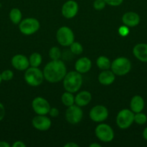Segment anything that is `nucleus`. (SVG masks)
<instances>
[{
	"instance_id": "f257e3e1",
	"label": "nucleus",
	"mask_w": 147,
	"mask_h": 147,
	"mask_svg": "<svg viewBox=\"0 0 147 147\" xmlns=\"http://www.w3.org/2000/svg\"><path fill=\"white\" fill-rule=\"evenodd\" d=\"M66 67L60 60H52L47 63L43 70L44 78L50 83H58L63 79L66 74Z\"/></svg>"
},
{
	"instance_id": "f03ea898",
	"label": "nucleus",
	"mask_w": 147,
	"mask_h": 147,
	"mask_svg": "<svg viewBox=\"0 0 147 147\" xmlns=\"http://www.w3.org/2000/svg\"><path fill=\"white\" fill-rule=\"evenodd\" d=\"M83 82L81 73L77 71H70L66 73L63 79V88L70 93H76L81 88Z\"/></svg>"
},
{
	"instance_id": "7ed1b4c3",
	"label": "nucleus",
	"mask_w": 147,
	"mask_h": 147,
	"mask_svg": "<svg viewBox=\"0 0 147 147\" xmlns=\"http://www.w3.org/2000/svg\"><path fill=\"white\" fill-rule=\"evenodd\" d=\"M24 77L26 83L33 87L40 86L44 80L43 72L35 67H28L24 73Z\"/></svg>"
},
{
	"instance_id": "20e7f679",
	"label": "nucleus",
	"mask_w": 147,
	"mask_h": 147,
	"mask_svg": "<svg viewBox=\"0 0 147 147\" xmlns=\"http://www.w3.org/2000/svg\"><path fill=\"white\" fill-rule=\"evenodd\" d=\"M110 67L115 75L120 76H125L131 70V63L126 57H118L112 61Z\"/></svg>"
},
{
	"instance_id": "39448f33",
	"label": "nucleus",
	"mask_w": 147,
	"mask_h": 147,
	"mask_svg": "<svg viewBox=\"0 0 147 147\" xmlns=\"http://www.w3.org/2000/svg\"><path fill=\"white\" fill-rule=\"evenodd\" d=\"M56 40L62 46H70L74 42V34L69 27H61L56 32Z\"/></svg>"
},
{
	"instance_id": "423d86ee",
	"label": "nucleus",
	"mask_w": 147,
	"mask_h": 147,
	"mask_svg": "<svg viewBox=\"0 0 147 147\" xmlns=\"http://www.w3.org/2000/svg\"><path fill=\"white\" fill-rule=\"evenodd\" d=\"M133 121L134 113L129 109H122L117 115L116 123L120 129H128Z\"/></svg>"
},
{
	"instance_id": "0eeeda50",
	"label": "nucleus",
	"mask_w": 147,
	"mask_h": 147,
	"mask_svg": "<svg viewBox=\"0 0 147 147\" xmlns=\"http://www.w3.org/2000/svg\"><path fill=\"white\" fill-rule=\"evenodd\" d=\"M19 29L22 34L30 35L40 29V22L35 18H27L22 20L19 24Z\"/></svg>"
},
{
	"instance_id": "6e6552de",
	"label": "nucleus",
	"mask_w": 147,
	"mask_h": 147,
	"mask_svg": "<svg viewBox=\"0 0 147 147\" xmlns=\"http://www.w3.org/2000/svg\"><path fill=\"white\" fill-rule=\"evenodd\" d=\"M95 135L103 142H110L114 139V131L112 128L108 124L101 123L95 129Z\"/></svg>"
},
{
	"instance_id": "1a4fd4ad",
	"label": "nucleus",
	"mask_w": 147,
	"mask_h": 147,
	"mask_svg": "<svg viewBox=\"0 0 147 147\" xmlns=\"http://www.w3.org/2000/svg\"><path fill=\"white\" fill-rule=\"evenodd\" d=\"M83 117V111L80 106L72 105L69 106L66 111V119L71 124H76L79 123Z\"/></svg>"
},
{
	"instance_id": "9d476101",
	"label": "nucleus",
	"mask_w": 147,
	"mask_h": 147,
	"mask_svg": "<svg viewBox=\"0 0 147 147\" xmlns=\"http://www.w3.org/2000/svg\"><path fill=\"white\" fill-rule=\"evenodd\" d=\"M32 107L37 115H46L50 111V105L46 99L37 97L32 102Z\"/></svg>"
},
{
	"instance_id": "9b49d317",
	"label": "nucleus",
	"mask_w": 147,
	"mask_h": 147,
	"mask_svg": "<svg viewBox=\"0 0 147 147\" xmlns=\"http://www.w3.org/2000/svg\"><path fill=\"white\" fill-rule=\"evenodd\" d=\"M108 110L101 105L95 106L89 111V117L95 122H102L108 117Z\"/></svg>"
},
{
	"instance_id": "f8f14e48",
	"label": "nucleus",
	"mask_w": 147,
	"mask_h": 147,
	"mask_svg": "<svg viewBox=\"0 0 147 147\" xmlns=\"http://www.w3.org/2000/svg\"><path fill=\"white\" fill-rule=\"evenodd\" d=\"M32 124L35 129L41 131L48 130L51 126V121L46 115H37L32 121Z\"/></svg>"
},
{
	"instance_id": "ddd939ff",
	"label": "nucleus",
	"mask_w": 147,
	"mask_h": 147,
	"mask_svg": "<svg viewBox=\"0 0 147 147\" xmlns=\"http://www.w3.org/2000/svg\"><path fill=\"white\" fill-rule=\"evenodd\" d=\"M78 10H79V5L77 2L74 0H69L62 6L61 12L64 17L67 19H71L76 15Z\"/></svg>"
},
{
	"instance_id": "4468645a",
	"label": "nucleus",
	"mask_w": 147,
	"mask_h": 147,
	"mask_svg": "<svg viewBox=\"0 0 147 147\" xmlns=\"http://www.w3.org/2000/svg\"><path fill=\"white\" fill-rule=\"evenodd\" d=\"M11 63L13 67L18 70H27L30 65V62L27 57L21 54H17L13 56Z\"/></svg>"
},
{
	"instance_id": "2eb2a0df",
	"label": "nucleus",
	"mask_w": 147,
	"mask_h": 147,
	"mask_svg": "<svg viewBox=\"0 0 147 147\" xmlns=\"http://www.w3.org/2000/svg\"><path fill=\"white\" fill-rule=\"evenodd\" d=\"M122 21L127 27H133L138 25L140 22V17L137 13L128 11L125 13L122 17Z\"/></svg>"
},
{
	"instance_id": "dca6fc26",
	"label": "nucleus",
	"mask_w": 147,
	"mask_h": 147,
	"mask_svg": "<svg viewBox=\"0 0 147 147\" xmlns=\"http://www.w3.org/2000/svg\"><path fill=\"white\" fill-rule=\"evenodd\" d=\"M91 67H92V62L88 57H86L78 59L75 63V69L81 74L89 72Z\"/></svg>"
},
{
	"instance_id": "f3484780",
	"label": "nucleus",
	"mask_w": 147,
	"mask_h": 147,
	"mask_svg": "<svg viewBox=\"0 0 147 147\" xmlns=\"http://www.w3.org/2000/svg\"><path fill=\"white\" fill-rule=\"evenodd\" d=\"M133 53L140 61L147 63V44H137L133 49Z\"/></svg>"
},
{
	"instance_id": "a211bd4d",
	"label": "nucleus",
	"mask_w": 147,
	"mask_h": 147,
	"mask_svg": "<svg viewBox=\"0 0 147 147\" xmlns=\"http://www.w3.org/2000/svg\"><path fill=\"white\" fill-rule=\"evenodd\" d=\"M115 76L112 71L109 70H103L102 73H99L98 76V80L99 83L104 86H109L115 81Z\"/></svg>"
},
{
	"instance_id": "6ab92c4d",
	"label": "nucleus",
	"mask_w": 147,
	"mask_h": 147,
	"mask_svg": "<svg viewBox=\"0 0 147 147\" xmlns=\"http://www.w3.org/2000/svg\"><path fill=\"white\" fill-rule=\"evenodd\" d=\"M91 100H92V95L89 91H86V90L79 92L75 97V103L80 107L89 104Z\"/></svg>"
},
{
	"instance_id": "aec40b11",
	"label": "nucleus",
	"mask_w": 147,
	"mask_h": 147,
	"mask_svg": "<svg viewBox=\"0 0 147 147\" xmlns=\"http://www.w3.org/2000/svg\"><path fill=\"white\" fill-rule=\"evenodd\" d=\"M130 107L133 113H139L144 108V100L140 96H135L132 98L130 103Z\"/></svg>"
},
{
	"instance_id": "412c9836",
	"label": "nucleus",
	"mask_w": 147,
	"mask_h": 147,
	"mask_svg": "<svg viewBox=\"0 0 147 147\" xmlns=\"http://www.w3.org/2000/svg\"><path fill=\"white\" fill-rule=\"evenodd\" d=\"M96 63L97 67L102 70H109L111 67V63L109 58L105 56H99L97 59Z\"/></svg>"
},
{
	"instance_id": "4be33fe9",
	"label": "nucleus",
	"mask_w": 147,
	"mask_h": 147,
	"mask_svg": "<svg viewBox=\"0 0 147 147\" xmlns=\"http://www.w3.org/2000/svg\"><path fill=\"white\" fill-rule=\"evenodd\" d=\"M22 12L18 8L12 9L10 12V19L14 24H18L22 20Z\"/></svg>"
},
{
	"instance_id": "5701e85b",
	"label": "nucleus",
	"mask_w": 147,
	"mask_h": 147,
	"mask_svg": "<svg viewBox=\"0 0 147 147\" xmlns=\"http://www.w3.org/2000/svg\"><path fill=\"white\" fill-rule=\"evenodd\" d=\"M61 101L64 106L69 107L74 105V103H75V98L74 97L72 93L66 91L61 96Z\"/></svg>"
},
{
	"instance_id": "b1692460",
	"label": "nucleus",
	"mask_w": 147,
	"mask_h": 147,
	"mask_svg": "<svg viewBox=\"0 0 147 147\" xmlns=\"http://www.w3.org/2000/svg\"><path fill=\"white\" fill-rule=\"evenodd\" d=\"M29 62L31 67H37L42 63V57L40 54L37 53H34L30 55L29 58Z\"/></svg>"
},
{
	"instance_id": "393cba45",
	"label": "nucleus",
	"mask_w": 147,
	"mask_h": 147,
	"mask_svg": "<svg viewBox=\"0 0 147 147\" xmlns=\"http://www.w3.org/2000/svg\"><path fill=\"white\" fill-rule=\"evenodd\" d=\"M61 55L60 49L57 47H53L49 50V57L52 60H59Z\"/></svg>"
},
{
	"instance_id": "a878e982",
	"label": "nucleus",
	"mask_w": 147,
	"mask_h": 147,
	"mask_svg": "<svg viewBox=\"0 0 147 147\" xmlns=\"http://www.w3.org/2000/svg\"><path fill=\"white\" fill-rule=\"evenodd\" d=\"M70 50L74 55H80L83 52V47L82 45L77 42H74L70 45Z\"/></svg>"
},
{
	"instance_id": "bb28decb",
	"label": "nucleus",
	"mask_w": 147,
	"mask_h": 147,
	"mask_svg": "<svg viewBox=\"0 0 147 147\" xmlns=\"http://www.w3.org/2000/svg\"><path fill=\"white\" fill-rule=\"evenodd\" d=\"M134 121L138 125H143L147 121V116L144 113L139 112L134 114Z\"/></svg>"
},
{
	"instance_id": "cd10ccee",
	"label": "nucleus",
	"mask_w": 147,
	"mask_h": 147,
	"mask_svg": "<svg viewBox=\"0 0 147 147\" xmlns=\"http://www.w3.org/2000/svg\"><path fill=\"white\" fill-rule=\"evenodd\" d=\"M1 76L2 80L9 81V80H11L13 78L14 73H13V72L11 70H5L1 73Z\"/></svg>"
},
{
	"instance_id": "c85d7f7f",
	"label": "nucleus",
	"mask_w": 147,
	"mask_h": 147,
	"mask_svg": "<svg viewBox=\"0 0 147 147\" xmlns=\"http://www.w3.org/2000/svg\"><path fill=\"white\" fill-rule=\"evenodd\" d=\"M106 4H107L105 0H95L93 3V7L95 9L100 11V10H102L105 8Z\"/></svg>"
},
{
	"instance_id": "c756f323",
	"label": "nucleus",
	"mask_w": 147,
	"mask_h": 147,
	"mask_svg": "<svg viewBox=\"0 0 147 147\" xmlns=\"http://www.w3.org/2000/svg\"><path fill=\"white\" fill-rule=\"evenodd\" d=\"M118 32H119V34L122 37H125V36H127L129 34V29H128V27L126 25L121 26L119 28V30H118Z\"/></svg>"
},
{
	"instance_id": "7c9ffc66",
	"label": "nucleus",
	"mask_w": 147,
	"mask_h": 147,
	"mask_svg": "<svg viewBox=\"0 0 147 147\" xmlns=\"http://www.w3.org/2000/svg\"><path fill=\"white\" fill-rule=\"evenodd\" d=\"M107 4L112 7H117V6L120 5L122 3L123 0H105Z\"/></svg>"
},
{
	"instance_id": "2f4dec72",
	"label": "nucleus",
	"mask_w": 147,
	"mask_h": 147,
	"mask_svg": "<svg viewBox=\"0 0 147 147\" xmlns=\"http://www.w3.org/2000/svg\"><path fill=\"white\" fill-rule=\"evenodd\" d=\"M48 113L51 117H56V116H59V111L56 108H50V111H49Z\"/></svg>"
},
{
	"instance_id": "473e14b6",
	"label": "nucleus",
	"mask_w": 147,
	"mask_h": 147,
	"mask_svg": "<svg viewBox=\"0 0 147 147\" xmlns=\"http://www.w3.org/2000/svg\"><path fill=\"white\" fill-rule=\"evenodd\" d=\"M5 116V109L2 103L0 102V121L3 120Z\"/></svg>"
},
{
	"instance_id": "72a5a7b5",
	"label": "nucleus",
	"mask_w": 147,
	"mask_h": 147,
	"mask_svg": "<svg viewBox=\"0 0 147 147\" xmlns=\"http://www.w3.org/2000/svg\"><path fill=\"white\" fill-rule=\"evenodd\" d=\"M26 145L23 143L21 141H17V142H15L12 144V147H25Z\"/></svg>"
},
{
	"instance_id": "f704fd0d",
	"label": "nucleus",
	"mask_w": 147,
	"mask_h": 147,
	"mask_svg": "<svg viewBox=\"0 0 147 147\" xmlns=\"http://www.w3.org/2000/svg\"><path fill=\"white\" fill-rule=\"evenodd\" d=\"M64 147H79V145L74 142H69L64 145Z\"/></svg>"
},
{
	"instance_id": "c9c22d12",
	"label": "nucleus",
	"mask_w": 147,
	"mask_h": 147,
	"mask_svg": "<svg viewBox=\"0 0 147 147\" xmlns=\"http://www.w3.org/2000/svg\"><path fill=\"white\" fill-rule=\"evenodd\" d=\"M0 147H10V144L7 143V142L1 141V142H0Z\"/></svg>"
},
{
	"instance_id": "e433bc0d",
	"label": "nucleus",
	"mask_w": 147,
	"mask_h": 147,
	"mask_svg": "<svg viewBox=\"0 0 147 147\" xmlns=\"http://www.w3.org/2000/svg\"><path fill=\"white\" fill-rule=\"evenodd\" d=\"M143 136H144V138L146 140H147V127L144 130V132H143Z\"/></svg>"
},
{
	"instance_id": "4c0bfd02",
	"label": "nucleus",
	"mask_w": 147,
	"mask_h": 147,
	"mask_svg": "<svg viewBox=\"0 0 147 147\" xmlns=\"http://www.w3.org/2000/svg\"><path fill=\"white\" fill-rule=\"evenodd\" d=\"M89 146H90V147H101L100 145L98 144H97V143L91 144L89 145Z\"/></svg>"
},
{
	"instance_id": "58836bf2",
	"label": "nucleus",
	"mask_w": 147,
	"mask_h": 147,
	"mask_svg": "<svg viewBox=\"0 0 147 147\" xmlns=\"http://www.w3.org/2000/svg\"><path fill=\"white\" fill-rule=\"evenodd\" d=\"M1 81H2V78H1V73H0V84H1Z\"/></svg>"
}]
</instances>
